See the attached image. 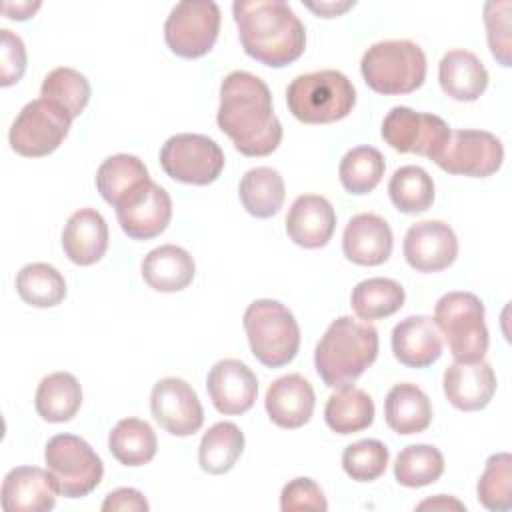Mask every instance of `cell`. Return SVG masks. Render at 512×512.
I'll return each mask as SVG.
<instances>
[{
  "instance_id": "6da1fadb",
  "label": "cell",
  "mask_w": 512,
  "mask_h": 512,
  "mask_svg": "<svg viewBox=\"0 0 512 512\" xmlns=\"http://www.w3.org/2000/svg\"><path fill=\"white\" fill-rule=\"evenodd\" d=\"M218 128L250 158L272 154L282 142V124L272 108L270 88L246 70L230 72L220 84Z\"/></svg>"
},
{
  "instance_id": "7a4b0ae2",
  "label": "cell",
  "mask_w": 512,
  "mask_h": 512,
  "mask_svg": "<svg viewBox=\"0 0 512 512\" xmlns=\"http://www.w3.org/2000/svg\"><path fill=\"white\" fill-rule=\"evenodd\" d=\"M234 22L244 52L270 68H284L306 48V30L282 0H236Z\"/></svg>"
},
{
  "instance_id": "3957f363",
  "label": "cell",
  "mask_w": 512,
  "mask_h": 512,
  "mask_svg": "<svg viewBox=\"0 0 512 512\" xmlns=\"http://www.w3.org/2000/svg\"><path fill=\"white\" fill-rule=\"evenodd\" d=\"M378 356V330L366 320L340 316L314 350V368L330 388L354 384Z\"/></svg>"
},
{
  "instance_id": "277c9868",
  "label": "cell",
  "mask_w": 512,
  "mask_h": 512,
  "mask_svg": "<svg viewBox=\"0 0 512 512\" xmlns=\"http://www.w3.org/2000/svg\"><path fill=\"white\" fill-rule=\"evenodd\" d=\"M286 104L290 114L304 124H330L352 112L356 88L338 70H314L296 76L288 84Z\"/></svg>"
},
{
  "instance_id": "5b68a950",
  "label": "cell",
  "mask_w": 512,
  "mask_h": 512,
  "mask_svg": "<svg viewBox=\"0 0 512 512\" xmlns=\"http://www.w3.org/2000/svg\"><path fill=\"white\" fill-rule=\"evenodd\" d=\"M426 54L412 40H382L360 60L364 82L378 94L398 96L418 90L426 80Z\"/></svg>"
},
{
  "instance_id": "8992f818",
  "label": "cell",
  "mask_w": 512,
  "mask_h": 512,
  "mask_svg": "<svg viewBox=\"0 0 512 512\" xmlns=\"http://www.w3.org/2000/svg\"><path fill=\"white\" fill-rule=\"evenodd\" d=\"M254 358L280 368L294 360L300 348V326L294 314L278 300L260 298L248 304L242 318Z\"/></svg>"
},
{
  "instance_id": "52a82bcc",
  "label": "cell",
  "mask_w": 512,
  "mask_h": 512,
  "mask_svg": "<svg viewBox=\"0 0 512 512\" xmlns=\"http://www.w3.org/2000/svg\"><path fill=\"white\" fill-rule=\"evenodd\" d=\"M434 324L456 362H480L488 352L484 304L472 292H446L434 306Z\"/></svg>"
},
{
  "instance_id": "ba28073f",
  "label": "cell",
  "mask_w": 512,
  "mask_h": 512,
  "mask_svg": "<svg viewBox=\"0 0 512 512\" xmlns=\"http://www.w3.org/2000/svg\"><path fill=\"white\" fill-rule=\"evenodd\" d=\"M44 462L66 498L88 496L102 480L104 464L94 448L76 434H56L44 448Z\"/></svg>"
},
{
  "instance_id": "9c48e42d",
  "label": "cell",
  "mask_w": 512,
  "mask_h": 512,
  "mask_svg": "<svg viewBox=\"0 0 512 512\" xmlns=\"http://www.w3.org/2000/svg\"><path fill=\"white\" fill-rule=\"evenodd\" d=\"M72 118L56 102L36 98L28 102L12 122L8 140L14 152L26 158H42L52 154L68 136Z\"/></svg>"
},
{
  "instance_id": "30bf717a",
  "label": "cell",
  "mask_w": 512,
  "mask_h": 512,
  "mask_svg": "<svg viewBox=\"0 0 512 512\" xmlns=\"http://www.w3.org/2000/svg\"><path fill=\"white\" fill-rule=\"evenodd\" d=\"M160 166L176 182L208 186L224 170V152L206 134L182 132L162 144Z\"/></svg>"
},
{
  "instance_id": "8fae6325",
  "label": "cell",
  "mask_w": 512,
  "mask_h": 512,
  "mask_svg": "<svg viewBox=\"0 0 512 512\" xmlns=\"http://www.w3.org/2000/svg\"><path fill=\"white\" fill-rule=\"evenodd\" d=\"M220 32V8L212 0L178 2L166 22L164 40L168 48L186 60L206 56Z\"/></svg>"
},
{
  "instance_id": "7c38bea8",
  "label": "cell",
  "mask_w": 512,
  "mask_h": 512,
  "mask_svg": "<svg viewBox=\"0 0 512 512\" xmlns=\"http://www.w3.org/2000/svg\"><path fill=\"white\" fill-rule=\"evenodd\" d=\"M448 124L428 112H416L408 106H394L382 122V138L396 152L420 154L434 162L450 138Z\"/></svg>"
},
{
  "instance_id": "4fadbf2b",
  "label": "cell",
  "mask_w": 512,
  "mask_h": 512,
  "mask_svg": "<svg viewBox=\"0 0 512 512\" xmlns=\"http://www.w3.org/2000/svg\"><path fill=\"white\" fill-rule=\"evenodd\" d=\"M434 162L448 174L486 178L500 170L504 146L486 130H452Z\"/></svg>"
},
{
  "instance_id": "5bb4252c",
  "label": "cell",
  "mask_w": 512,
  "mask_h": 512,
  "mask_svg": "<svg viewBox=\"0 0 512 512\" xmlns=\"http://www.w3.org/2000/svg\"><path fill=\"white\" fill-rule=\"evenodd\" d=\"M150 412L160 428L172 436H192L204 424V410L196 390L176 376L162 378L154 384Z\"/></svg>"
},
{
  "instance_id": "9a60e30c",
  "label": "cell",
  "mask_w": 512,
  "mask_h": 512,
  "mask_svg": "<svg viewBox=\"0 0 512 512\" xmlns=\"http://www.w3.org/2000/svg\"><path fill=\"white\" fill-rule=\"evenodd\" d=\"M402 252L416 272H442L458 256V238L446 222L422 220L406 230Z\"/></svg>"
},
{
  "instance_id": "2e32d148",
  "label": "cell",
  "mask_w": 512,
  "mask_h": 512,
  "mask_svg": "<svg viewBox=\"0 0 512 512\" xmlns=\"http://www.w3.org/2000/svg\"><path fill=\"white\" fill-rule=\"evenodd\" d=\"M206 390L220 414L236 416L254 406L258 394L256 374L236 358L218 360L206 378Z\"/></svg>"
},
{
  "instance_id": "e0dca14e",
  "label": "cell",
  "mask_w": 512,
  "mask_h": 512,
  "mask_svg": "<svg viewBox=\"0 0 512 512\" xmlns=\"http://www.w3.org/2000/svg\"><path fill=\"white\" fill-rule=\"evenodd\" d=\"M122 232L132 240H150L162 234L172 218L170 194L156 182L116 208Z\"/></svg>"
},
{
  "instance_id": "ac0fdd59",
  "label": "cell",
  "mask_w": 512,
  "mask_h": 512,
  "mask_svg": "<svg viewBox=\"0 0 512 512\" xmlns=\"http://www.w3.org/2000/svg\"><path fill=\"white\" fill-rule=\"evenodd\" d=\"M60 490L46 468L16 466L2 482V508L6 512H46L56 506Z\"/></svg>"
},
{
  "instance_id": "d6986e66",
  "label": "cell",
  "mask_w": 512,
  "mask_h": 512,
  "mask_svg": "<svg viewBox=\"0 0 512 512\" xmlns=\"http://www.w3.org/2000/svg\"><path fill=\"white\" fill-rule=\"evenodd\" d=\"M446 400L462 410L476 412L490 404L496 392V374L484 360L480 362H452L442 376Z\"/></svg>"
},
{
  "instance_id": "ffe728a7",
  "label": "cell",
  "mask_w": 512,
  "mask_h": 512,
  "mask_svg": "<svg viewBox=\"0 0 512 512\" xmlns=\"http://www.w3.org/2000/svg\"><path fill=\"white\" fill-rule=\"evenodd\" d=\"M392 246L394 236L388 222L372 212L352 216L342 234V252L358 266L384 264L392 254Z\"/></svg>"
},
{
  "instance_id": "44dd1931",
  "label": "cell",
  "mask_w": 512,
  "mask_h": 512,
  "mask_svg": "<svg viewBox=\"0 0 512 512\" xmlns=\"http://www.w3.org/2000/svg\"><path fill=\"white\" fill-rule=\"evenodd\" d=\"M316 394L312 384L300 374H286L276 378L264 398L268 418L286 430L302 428L314 414Z\"/></svg>"
},
{
  "instance_id": "7402d4cb",
  "label": "cell",
  "mask_w": 512,
  "mask_h": 512,
  "mask_svg": "<svg viewBox=\"0 0 512 512\" xmlns=\"http://www.w3.org/2000/svg\"><path fill=\"white\" fill-rule=\"evenodd\" d=\"M394 358L408 368H428L442 356V334L432 316L414 314L392 330Z\"/></svg>"
},
{
  "instance_id": "603a6c76",
  "label": "cell",
  "mask_w": 512,
  "mask_h": 512,
  "mask_svg": "<svg viewBox=\"0 0 512 512\" xmlns=\"http://www.w3.org/2000/svg\"><path fill=\"white\" fill-rule=\"evenodd\" d=\"M336 228V212L332 204L318 194L298 196L286 216V232L290 240L302 248H322L330 242Z\"/></svg>"
},
{
  "instance_id": "cb8c5ba5",
  "label": "cell",
  "mask_w": 512,
  "mask_h": 512,
  "mask_svg": "<svg viewBox=\"0 0 512 512\" xmlns=\"http://www.w3.org/2000/svg\"><path fill=\"white\" fill-rule=\"evenodd\" d=\"M62 248L78 266L96 264L108 250V224L94 208L76 210L64 224Z\"/></svg>"
},
{
  "instance_id": "d4e9b609",
  "label": "cell",
  "mask_w": 512,
  "mask_h": 512,
  "mask_svg": "<svg viewBox=\"0 0 512 512\" xmlns=\"http://www.w3.org/2000/svg\"><path fill=\"white\" fill-rule=\"evenodd\" d=\"M438 82L446 96L458 102H474L488 86V70L474 52L456 48L442 56Z\"/></svg>"
},
{
  "instance_id": "484cf974",
  "label": "cell",
  "mask_w": 512,
  "mask_h": 512,
  "mask_svg": "<svg viewBox=\"0 0 512 512\" xmlns=\"http://www.w3.org/2000/svg\"><path fill=\"white\" fill-rule=\"evenodd\" d=\"M150 182L148 168L134 154L108 156L96 172V188L100 196L114 208L142 192Z\"/></svg>"
},
{
  "instance_id": "4316f807",
  "label": "cell",
  "mask_w": 512,
  "mask_h": 512,
  "mask_svg": "<svg viewBox=\"0 0 512 512\" xmlns=\"http://www.w3.org/2000/svg\"><path fill=\"white\" fill-rule=\"evenodd\" d=\"M142 278L156 292H180L194 280L196 264L188 250L176 244H162L142 260Z\"/></svg>"
},
{
  "instance_id": "83f0119b",
  "label": "cell",
  "mask_w": 512,
  "mask_h": 512,
  "mask_svg": "<svg viewBox=\"0 0 512 512\" xmlns=\"http://www.w3.org/2000/svg\"><path fill=\"white\" fill-rule=\"evenodd\" d=\"M384 420L400 436L420 434L432 422L430 398L412 382L394 384L384 400Z\"/></svg>"
},
{
  "instance_id": "f1b7e54d",
  "label": "cell",
  "mask_w": 512,
  "mask_h": 512,
  "mask_svg": "<svg viewBox=\"0 0 512 512\" xmlns=\"http://www.w3.org/2000/svg\"><path fill=\"white\" fill-rule=\"evenodd\" d=\"M36 412L52 424L68 422L76 416L82 404V388L74 374L54 372L40 380L36 388Z\"/></svg>"
},
{
  "instance_id": "f546056e",
  "label": "cell",
  "mask_w": 512,
  "mask_h": 512,
  "mask_svg": "<svg viewBox=\"0 0 512 512\" xmlns=\"http://www.w3.org/2000/svg\"><path fill=\"white\" fill-rule=\"evenodd\" d=\"M238 196L244 210L254 218H272L284 204V178L270 166L250 168L240 180Z\"/></svg>"
},
{
  "instance_id": "4dcf8cb0",
  "label": "cell",
  "mask_w": 512,
  "mask_h": 512,
  "mask_svg": "<svg viewBox=\"0 0 512 512\" xmlns=\"http://www.w3.org/2000/svg\"><path fill=\"white\" fill-rule=\"evenodd\" d=\"M324 420L332 432L342 436L366 430L374 422V400L362 388L352 384L342 386L330 394L324 408Z\"/></svg>"
},
{
  "instance_id": "1f68e13d",
  "label": "cell",
  "mask_w": 512,
  "mask_h": 512,
  "mask_svg": "<svg viewBox=\"0 0 512 512\" xmlns=\"http://www.w3.org/2000/svg\"><path fill=\"white\" fill-rule=\"evenodd\" d=\"M108 450L122 466H144L158 450L152 426L140 418H122L108 434Z\"/></svg>"
},
{
  "instance_id": "d6a6232c",
  "label": "cell",
  "mask_w": 512,
  "mask_h": 512,
  "mask_svg": "<svg viewBox=\"0 0 512 512\" xmlns=\"http://www.w3.org/2000/svg\"><path fill=\"white\" fill-rule=\"evenodd\" d=\"M244 452V434L234 422L210 426L198 446V464L208 474H226Z\"/></svg>"
},
{
  "instance_id": "836d02e7",
  "label": "cell",
  "mask_w": 512,
  "mask_h": 512,
  "mask_svg": "<svg viewBox=\"0 0 512 512\" xmlns=\"http://www.w3.org/2000/svg\"><path fill=\"white\" fill-rule=\"evenodd\" d=\"M406 300L404 288L392 278H368L358 282L350 294V306L360 320L372 322L396 314Z\"/></svg>"
},
{
  "instance_id": "e575fe53",
  "label": "cell",
  "mask_w": 512,
  "mask_h": 512,
  "mask_svg": "<svg viewBox=\"0 0 512 512\" xmlns=\"http://www.w3.org/2000/svg\"><path fill=\"white\" fill-rule=\"evenodd\" d=\"M16 292L30 306L52 308L66 298V280L52 264L32 262L20 268Z\"/></svg>"
},
{
  "instance_id": "d590c367",
  "label": "cell",
  "mask_w": 512,
  "mask_h": 512,
  "mask_svg": "<svg viewBox=\"0 0 512 512\" xmlns=\"http://www.w3.org/2000/svg\"><path fill=\"white\" fill-rule=\"evenodd\" d=\"M388 196L402 214H422L434 202V180L420 166H400L388 182Z\"/></svg>"
},
{
  "instance_id": "8d00e7d4",
  "label": "cell",
  "mask_w": 512,
  "mask_h": 512,
  "mask_svg": "<svg viewBox=\"0 0 512 512\" xmlns=\"http://www.w3.org/2000/svg\"><path fill=\"white\" fill-rule=\"evenodd\" d=\"M444 474V456L436 446L410 444L400 450L394 462V478L406 488L434 484Z\"/></svg>"
},
{
  "instance_id": "74e56055",
  "label": "cell",
  "mask_w": 512,
  "mask_h": 512,
  "mask_svg": "<svg viewBox=\"0 0 512 512\" xmlns=\"http://www.w3.org/2000/svg\"><path fill=\"white\" fill-rule=\"evenodd\" d=\"M384 156L374 146H356L348 150L338 166V176L346 192L362 196L372 192L384 176Z\"/></svg>"
},
{
  "instance_id": "f35d334b",
  "label": "cell",
  "mask_w": 512,
  "mask_h": 512,
  "mask_svg": "<svg viewBox=\"0 0 512 512\" xmlns=\"http://www.w3.org/2000/svg\"><path fill=\"white\" fill-rule=\"evenodd\" d=\"M90 94L92 88L88 78L68 66H58L50 70L40 86V96L60 104L72 120L84 112L86 104L90 102Z\"/></svg>"
},
{
  "instance_id": "ab89813d",
  "label": "cell",
  "mask_w": 512,
  "mask_h": 512,
  "mask_svg": "<svg viewBox=\"0 0 512 512\" xmlns=\"http://www.w3.org/2000/svg\"><path fill=\"white\" fill-rule=\"evenodd\" d=\"M476 494L478 502L492 512L512 508V456L508 452H496L486 460Z\"/></svg>"
},
{
  "instance_id": "60d3db41",
  "label": "cell",
  "mask_w": 512,
  "mask_h": 512,
  "mask_svg": "<svg viewBox=\"0 0 512 512\" xmlns=\"http://www.w3.org/2000/svg\"><path fill=\"white\" fill-rule=\"evenodd\" d=\"M390 452L384 442L376 438H364L344 448L342 468L356 482H372L380 478L388 468Z\"/></svg>"
},
{
  "instance_id": "b9f144b4",
  "label": "cell",
  "mask_w": 512,
  "mask_h": 512,
  "mask_svg": "<svg viewBox=\"0 0 512 512\" xmlns=\"http://www.w3.org/2000/svg\"><path fill=\"white\" fill-rule=\"evenodd\" d=\"M510 2H488L484 6V24L492 56L502 64L510 66Z\"/></svg>"
},
{
  "instance_id": "7bdbcfd3",
  "label": "cell",
  "mask_w": 512,
  "mask_h": 512,
  "mask_svg": "<svg viewBox=\"0 0 512 512\" xmlns=\"http://www.w3.org/2000/svg\"><path fill=\"white\" fill-rule=\"evenodd\" d=\"M280 510L282 512H298V510H312V512H326L328 502L322 488L306 476L290 480L280 492Z\"/></svg>"
},
{
  "instance_id": "ee69618b",
  "label": "cell",
  "mask_w": 512,
  "mask_h": 512,
  "mask_svg": "<svg viewBox=\"0 0 512 512\" xmlns=\"http://www.w3.org/2000/svg\"><path fill=\"white\" fill-rule=\"evenodd\" d=\"M0 84H16L26 70V46L18 34L8 28L0 30Z\"/></svg>"
},
{
  "instance_id": "f6af8a7d",
  "label": "cell",
  "mask_w": 512,
  "mask_h": 512,
  "mask_svg": "<svg viewBox=\"0 0 512 512\" xmlns=\"http://www.w3.org/2000/svg\"><path fill=\"white\" fill-rule=\"evenodd\" d=\"M148 500L136 488H116L102 502L104 512H148Z\"/></svg>"
},
{
  "instance_id": "bcb514c9",
  "label": "cell",
  "mask_w": 512,
  "mask_h": 512,
  "mask_svg": "<svg viewBox=\"0 0 512 512\" xmlns=\"http://www.w3.org/2000/svg\"><path fill=\"white\" fill-rule=\"evenodd\" d=\"M40 6H42L40 2H28V0H24V2H4L2 12L10 20H28L36 14V10Z\"/></svg>"
},
{
  "instance_id": "7dc6e473",
  "label": "cell",
  "mask_w": 512,
  "mask_h": 512,
  "mask_svg": "<svg viewBox=\"0 0 512 512\" xmlns=\"http://www.w3.org/2000/svg\"><path fill=\"white\" fill-rule=\"evenodd\" d=\"M416 508L418 510H466V506L460 500L446 496V494H438L434 498L422 500Z\"/></svg>"
},
{
  "instance_id": "c3c4849f",
  "label": "cell",
  "mask_w": 512,
  "mask_h": 512,
  "mask_svg": "<svg viewBox=\"0 0 512 512\" xmlns=\"http://www.w3.org/2000/svg\"><path fill=\"white\" fill-rule=\"evenodd\" d=\"M354 2H320V4H306L308 10L316 12L318 16L322 18H334V16H340L342 12H346L348 8H352Z\"/></svg>"
}]
</instances>
